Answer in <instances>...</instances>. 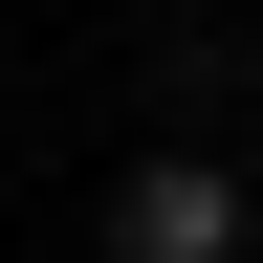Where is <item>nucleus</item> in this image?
<instances>
[{"label": "nucleus", "instance_id": "obj_1", "mask_svg": "<svg viewBox=\"0 0 263 263\" xmlns=\"http://www.w3.org/2000/svg\"><path fill=\"white\" fill-rule=\"evenodd\" d=\"M263 176H219V154H132L110 176V263H241Z\"/></svg>", "mask_w": 263, "mask_h": 263}]
</instances>
